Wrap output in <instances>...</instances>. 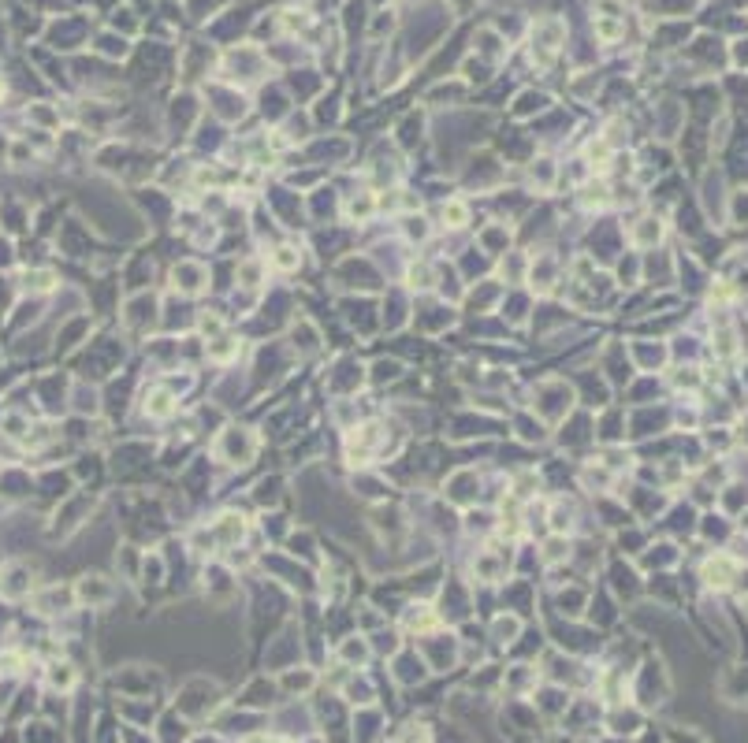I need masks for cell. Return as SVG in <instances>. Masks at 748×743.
Returning a JSON list of instances; mask_svg holds the SVG:
<instances>
[{
    "label": "cell",
    "mask_w": 748,
    "mask_h": 743,
    "mask_svg": "<svg viewBox=\"0 0 748 743\" xmlns=\"http://www.w3.org/2000/svg\"><path fill=\"white\" fill-rule=\"evenodd\" d=\"M562 557V542H547V561H559Z\"/></svg>",
    "instance_id": "ba28073f"
},
{
    "label": "cell",
    "mask_w": 748,
    "mask_h": 743,
    "mask_svg": "<svg viewBox=\"0 0 748 743\" xmlns=\"http://www.w3.org/2000/svg\"><path fill=\"white\" fill-rule=\"evenodd\" d=\"M443 216L451 220V227H462V223H465V205H462V201H451V205L443 208Z\"/></svg>",
    "instance_id": "3957f363"
},
{
    "label": "cell",
    "mask_w": 748,
    "mask_h": 743,
    "mask_svg": "<svg viewBox=\"0 0 748 743\" xmlns=\"http://www.w3.org/2000/svg\"><path fill=\"white\" fill-rule=\"evenodd\" d=\"M275 264H280V268H295V264H298L295 250H280V257H275Z\"/></svg>",
    "instance_id": "8992f818"
},
{
    "label": "cell",
    "mask_w": 748,
    "mask_h": 743,
    "mask_svg": "<svg viewBox=\"0 0 748 743\" xmlns=\"http://www.w3.org/2000/svg\"><path fill=\"white\" fill-rule=\"evenodd\" d=\"M209 353H213L216 360H227V357L235 353V346H231V338H216L213 346H209Z\"/></svg>",
    "instance_id": "277c9868"
},
{
    "label": "cell",
    "mask_w": 748,
    "mask_h": 743,
    "mask_svg": "<svg viewBox=\"0 0 748 743\" xmlns=\"http://www.w3.org/2000/svg\"><path fill=\"white\" fill-rule=\"evenodd\" d=\"M410 279H413V287H428V279H432L428 264H421V268H413V272H410Z\"/></svg>",
    "instance_id": "5b68a950"
},
{
    "label": "cell",
    "mask_w": 748,
    "mask_h": 743,
    "mask_svg": "<svg viewBox=\"0 0 748 743\" xmlns=\"http://www.w3.org/2000/svg\"><path fill=\"white\" fill-rule=\"evenodd\" d=\"M626 34V26L618 23V19H607V15H596V38H604V41H618Z\"/></svg>",
    "instance_id": "6da1fadb"
},
{
    "label": "cell",
    "mask_w": 748,
    "mask_h": 743,
    "mask_svg": "<svg viewBox=\"0 0 748 743\" xmlns=\"http://www.w3.org/2000/svg\"><path fill=\"white\" fill-rule=\"evenodd\" d=\"M257 272H261L257 264H242V279H246V287H253V283H257Z\"/></svg>",
    "instance_id": "52a82bcc"
},
{
    "label": "cell",
    "mask_w": 748,
    "mask_h": 743,
    "mask_svg": "<svg viewBox=\"0 0 748 743\" xmlns=\"http://www.w3.org/2000/svg\"><path fill=\"white\" fill-rule=\"evenodd\" d=\"M149 402H153V405H149L153 417H168V412H172V394H168V390H153Z\"/></svg>",
    "instance_id": "7a4b0ae2"
}]
</instances>
